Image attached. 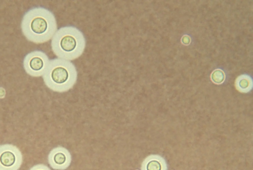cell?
Masks as SVG:
<instances>
[{
    "instance_id": "obj_1",
    "label": "cell",
    "mask_w": 253,
    "mask_h": 170,
    "mask_svg": "<svg viewBox=\"0 0 253 170\" xmlns=\"http://www.w3.org/2000/svg\"><path fill=\"white\" fill-rule=\"evenodd\" d=\"M21 26L24 36L37 44L47 42L57 31L54 15L48 9L42 7L28 10L23 17Z\"/></svg>"
},
{
    "instance_id": "obj_2",
    "label": "cell",
    "mask_w": 253,
    "mask_h": 170,
    "mask_svg": "<svg viewBox=\"0 0 253 170\" xmlns=\"http://www.w3.org/2000/svg\"><path fill=\"white\" fill-rule=\"evenodd\" d=\"M51 49L58 58L72 60L83 53L85 40L83 33L77 28L69 26L57 30L51 39Z\"/></svg>"
},
{
    "instance_id": "obj_3",
    "label": "cell",
    "mask_w": 253,
    "mask_h": 170,
    "mask_svg": "<svg viewBox=\"0 0 253 170\" xmlns=\"http://www.w3.org/2000/svg\"><path fill=\"white\" fill-rule=\"evenodd\" d=\"M42 77L48 88L54 91L63 92L74 86L77 72L71 61L57 58L49 61Z\"/></svg>"
},
{
    "instance_id": "obj_4",
    "label": "cell",
    "mask_w": 253,
    "mask_h": 170,
    "mask_svg": "<svg viewBox=\"0 0 253 170\" xmlns=\"http://www.w3.org/2000/svg\"><path fill=\"white\" fill-rule=\"evenodd\" d=\"M50 60L44 52L34 51L28 54L23 59V67L27 74L33 77L42 76Z\"/></svg>"
},
{
    "instance_id": "obj_5",
    "label": "cell",
    "mask_w": 253,
    "mask_h": 170,
    "mask_svg": "<svg viewBox=\"0 0 253 170\" xmlns=\"http://www.w3.org/2000/svg\"><path fill=\"white\" fill-rule=\"evenodd\" d=\"M23 162L21 152L10 144L0 145V170H18Z\"/></svg>"
},
{
    "instance_id": "obj_6",
    "label": "cell",
    "mask_w": 253,
    "mask_h": 170,
    "mask_svg": "<svg viewBox=\"0 0 253 170\" xmlns=\"http://www.w3.org/2000/svg\"><path fill=\"white\" fill-rule=\"evenodd\" d=\"M47 159L49 165L52 169L64 170L70 166L71 156L66 149L58 147L49 152Z\"/></svg>"
},
{
    "instance_id": "obj_7",
    "label": "cell",
    "mask_w": 253,
    "mask_h": 170,
    "mask_svg": "<svg viewBox=\"0 0 253 170\" xmlns=\"http://www.w3.org/2000/svg\"><path fill=\"white\" fill-rule=\"evenodd\" d=\"M141 170H168L165 159L159 155H151L142 162Z\"/></svg>"
},
{
    "instance_id": "obj_8",
    "label": "cell",
    "mask_w": 253,
    "mask_h": 170,
    "mask_svg": "<svg viewBox=\"0 0 253 170\" xmlns=\"http://www.w3.org/2000/svg\"><path fill=\"white\" fill-rule=\"evenodd\" d=\"M252 79L248 75H243L239 76L236 81V87L241 92L246 93L252 88Z\"/></svg>"
},
{
    "instance_id": "obj_9",
    "label": "cell",
    "mask_w": 253,
    "mask_h": 170,
    "mask_svg": "<svg viewBox=\"0 0 253 170\" xmlns=\"http://www.w3.org/2000/svg\"><path fill=\"white\" fill-rule=\"evenodd\" d=\"M211 78L212 81L216 83H220L224 80V74L220 70H216L213 72Z\"/></svg>"
},
{
    "instance_id": "obj_10",
    "label": "cell",
    "mask_w": 253,
    "mask_h": 170,
    "mask_svg": "<svg viewBox=\"0 0 253 170\" xmlns=\"http://www.w3.org/2000/svg\"><path fill=\"white\" fill-rule=\"evenodd\" d=\"M29 170H51L47 166L43 164H37L31 167Z\"/></svg>"
}]
</instances>
